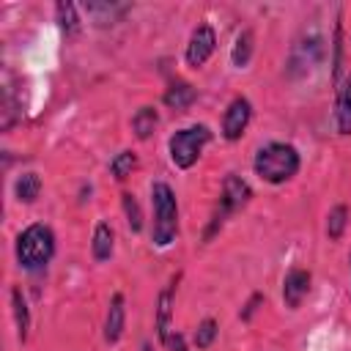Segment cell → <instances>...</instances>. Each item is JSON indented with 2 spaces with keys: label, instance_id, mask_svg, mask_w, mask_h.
<instances>
[{
  "label": "cell",
  "instance_id": "4fadbf2b",
  "mask_svg": "<svg viewBox=\"0 0 351 351\" xmlns=\"http://www.w3.org/2000/svg\"><path fill=\"white\" fill-rule=\"evenodd\" d=\"M38 195H41V176H38V173H33V170L19 173V176H16V181H14V197H16L19 203L30 206V203H36V200H38Z\"/></svg>",
  "mask_w": 351,
  "mask_h": 351
},
{
  "label": "cell",
  "instance_id": "5b68a950",
  "mask_svg": "<svg viewBox=\"0 0 351 351\" xmlns=\"http://www.w3.org/2000/svg\"><path fill=\"white\" fill-rule=\"evenodd\" d=\"M211 143V129L206 123H195V126H186V129H178L170 134L167 140V154H170V162L178 167V170H189L203 148Z\"/></svg>",
  "mask_w": 351,
  "mask_h": 351
},
{
  "label": "cell",
  "instance_id": "277c9868",
  "mask_svg": "<svg viewBox=\"0 0 351 351\" xmlns=\"http://www.w3.org/2000/svg\"><path fill=\"white\" fill-rule=\"evenodd\" d=\"M250 197H252V189H250V184H247L241 176H233V173L225 176L222 192H219L217 208H214V214H211V219H208V225H206L203 241H211V239L222 230V225L228 222V217L236 214L239 208H244V206L250 203Z\"/></svg>",
  "mask_w": 351,
  "mask_h": 351
},
{
  "label": "cell",
  "instance_id": "cb8c5ba5",
  "mask_svg": "<svg viewBox=\"0 0 351 351\" xmlns=\"http://www.w3.org/2000/svg\"><path fill=\"white\" fill-rule=\"evenodd\" d=\"M346 225H348V208H346V206H335V208L329 211V217H326V236H329L332 241H337V239L343 236Z\"/></svg>",
  "mask_w": 351,
  "mask_h": 351
},
{
  "label": "cell",
  "instance_id": "5bb4252c",
  "mask_svg": "<svg viewBox=\"0 0 351 351\" xmlns=\"http://www.w3.org/2000/svg\"><path fill=\"white\" fill-rule=\"evenodd\" d=\"M112 250H115V233H112V228L107 225V222H99L96 228H93V239H90V252H93V261H110V255H112Z\"/></svg>",
  "mask_w": 351,
  "mask_h": 351
},
{
  "label": "cell",
  "instance_id": "484cf974",
  "mask_svg": "<svg viewBox=\"0 0 351 351\" xmlns=\"http://www.w3.org/2000/svg\"><path fill=\"white\" fill-rule=\"evenodd\" d=\"M258 302H263V296H261V293H255V296H252V299H250V302H247V310H244V313H241V318H250V315H252V313H255V310H258V307H255V304H258Z\"/></svg>",
  "mask_w": 351,
  "mask_h": 351
},
{
  "label": "cell",
  "instance_id": "9a60e30c",
  "mask_svg": "<svg viewBox=\"0 0 351 351\" xmlns=\"http://www.w3.org/2000/svg\"><path fill=\"white\" fill-rule=\"evenodd\" d=\"M11 313H14V326H16V337L19 343L27 340V332H30V310H27V302H25V293L22 288H11Z\"/></svg>",
  "mask_w": 351,
  "mask_h": 351
},
{
  "label": "cell",
  "instance_id": "603a6c76",
  "mask_svg": "<svg viewBox=\"0 0 351 351\" xmlns=\"http://www.w3.org/2000/svg\"><path fill=\"white\" fill-rule=\"evenodd\" d=\"M217 332H219L217 321H214V318H203V321L197 324V329H195V337H192L195 348H197V351H206V348L217 340Z\"/></svg>",
  "mask_w": 351,
  "mask_h": 351
},
{
  "label": "cell",
  "instance_id": "3957f363",
  "mask_svg": "<svg viewBox=\"0 0 351 351\" xmlns=\"http://www.w3.org/2000/svg\"><path fill=\"white\" fill-rule=\"evenodd\" d=\"M151 206H154V222H151V241L156 247H170L178 236V203L176 192L165 181L151 184Z\"/></svg>",
  "mask_w": 351,
  "mask_h": 351
},
{
  "label": "cell",
  "instance_id": "8fae6325",
  "mask_svg": "<svg viewBox=\"0 0 351 351\" xmlns=\"http://www.w3.org/2000/svg\"><path fill=\"white\" fill-rule=\"evenodd\" d=\"M123 329H126V299L123 293H112L107 304V315H104V340L115 346L123 337Z\"/></svg>",
  "mask_w": 351,
  "mask_h": 351
},
{
  "label": "cell",
  "instance_id": "6da1fadb",
  "mask_svg": "<svg viewBox=\"0 0 351 351\" xmlns=\"http://www.w3.org/2000/svg\"><path fill=\"white\" fill-rule=\"evenodd\" d=\"M299 151L291 143H269L263 145L255 159H252V170L261 181L266 184H285L299 173Z\"/></svg>",
  "mask_w": 351,
  "mask_h": 351
},
{
  "label": "cell",
  "instance_id": "ffe728a7",
  "mask_svg": "<svg viewBox=\"0 0 351 351\" xmlns=\"http://www.w3.org/2000/svg\"><path fill=\"white\" fill-rule=\"evenodd\" d=\"M88 16L96 25H107V22H118V16L126 11V5H115V3H88L85 5Z\"/></svg>",
  "mask_w": 351,
  "mask_h": 351
},
{
  "label": "cell",
  "instance_id": "83f0119b",
  "mask_svg": "<svg viewBox=\"0 0 351 351\" xmlns=\"http://www.w3.org/2000/svg\"><path fill=\"white\" fill-rule=\"evenodd\" d=\"M348 261H351V258H348Z\"/></svg>",
  "mask_w": 351,
  "mask_h": 351
},
{
  "label": "cell",
  "instance_id": "2e32d148",
  "mask_svg": "<svg viewBox=\"0 0 351 351\" xmlns=\"http://www.w3.org/2000/svg\"><path fill=\"white\" fill-rule=\"evenodd\" d=\"M195 99H197V90H195L189 82H184V80L173 82V85L165 90V104H167L170 110H176V112H184Z\"/></svg>",
  "mask_w": 351,
  "mask_h": 351
},
{
  "label": "cell",
  "instance_id": "d6986e66",
  "mask_svg": "<svg viewBox=\"0 0 351 351\" xmlns=\"http://www.w3.org/2000/svg\"><path fill=\"white\" fill-rule=\"evenodd\" d=\"M55 19H58V27L71 38L80 33V16H77V5L74 3H58L55 5Z\"/></svg>",
  "mask_w": 351,
  "mask_h": 351
},
{
  "label": "cell",
  "instance_id": "ac0fdd59",
  "mask_svg": "<svg viewBox=\"0 0 351 351\" xmlns=\"http://www.w3.org/2000/svg\"><path fill=\"white\" fill-rule=\"evenodd\" d=\"M156 126H159V112H156V107H148V104H145V107H140V110L132 115V132H134L137 140H148Z\"/></svg>",
  "mask_w": 351,
  "mask_h": 351
},
{
  "label": "cell",
  "instance_id": "ba28073f",
  "mask_svg": "<svg viewBox=\"0 0 351 351\" xmlns=\"http://www.w3.org/2000/svg\"><path fill=\"white\" fill-rule=\"evenodd\" d=\"M324 60V38L321 36H307L304 41H299L296 47H293V55H291V71L296 74V71H307V69H313L315 63H321Z\"/></svg>",
  "mask_w": 351,
  "mask_h": 351
},
{
  "label": "cell",
  "instance_id": "30bf717a",
  "mask_svg": "<svg viewBox=\"0 0 351 351\" xmlns=\"http://www.w3.org/2000/svg\"><path fill=\"white\" fill-rule=\"evenodd\" d=\"M310 293V271L307 269H291L282 280V302L288 310H296L304 296Z\"/></svg>",
  "mask_w": 351,
  "mask_h": 351
},
{
  "label": "cell",
  "instance_id": "e0dca14e",
  "mask_svg": "<svg viewBox=\"0 0 351 351\" xmlns=\"http://www.w3.org/2000/svg\"><path fill=\"white\" fill-rule=\"evenodd\" d=\"M252 52H255V36H252L250 27H244V30L236 36L233 47H230V63H233L236 69H247V63L252 60Z\"/></svg>",
  "mask_w": 351,
  "mask_h": 351
},
{
  "label": "cell",
  "instance_id": "9c48e42d",
  "mask_svg": "<svg viewBox=\"0 0 351 351\" xmlns=\"http://www.w3.org/2000/svg\"><path fill=\"white\" fill-rule=\"evenodd\" d=\"M173 302H176V280L167 282L159 296H156V335H159V343L165 346L170 340V335L176 332L173 329Z\"/></svg>",
  "mask_w": 351,
  "mask_h": 351
},
{
  "label": "cell",
  "instance_id": "8992f818",
  "mask_svg": "<svg viewBox=\"0 0 351 351\" xmlns=\"http://www.w3.org/2000/svg\"><path fill=\"white\" fill-rule=\"evenodd\" d=\"M250 118H252V104H250V99H247V96H236V99L225 107V112H222V137L230 140V143L241 140V134H244L247 126H250Z\"/></svg>",
  "mask_w": 351,
  "mask_h": 351
},
{
  "label": "cell",
  "instance_id": "7c38bea8",
  "mask_svg": "<svg viewBox=\"0 0 351 351\" xmlns=\"http://www.w3.org/2000/svg\"><path fill=\"white\" fill-rule=\"evenodd\" d=\"M335 123L340 134H351V74L337 88V104H335Z\"/></svg>",
  "mask_w": 351,
  "mask_h": 351
},
{
  "label": "cell",
  "instance_id": "d4e9b609",
  "mask_svg": "<svg viewBox=\"0 0 351 351\" xmlns=\"http://www.w3.org/2000/svg\"><path fill=\"white\" fill-rule=\"evenodd\" d=\"M165 348H167V351H189L186 343H184V335H181V332H173L170 340L165 343Z\"/></svg>",
  "mask_w": 351,
  "mask_h": 351
},
{
  "label": "cell",
  "instance_id": "52a82bcc",
  "mask_svg": "<svg viewBox=\"0 0 351 351\" xmlns=\"http://www.w3.org/2000/svg\"><path fill=\"white\" fill-rule=\"evenodd\" d=\"M214 49H217V33H214V27L211 25H197L192 30L189 41H186L184 58H186V63L192 69H197V66H203L214 55Z\"/></svg>",
  "mask_w": 351,
  "mask_h": 351
},
{
  "label": "cell",
  "instance_id": "44dd1931",
  "mask_svg": "<svg viewBox=\"0 0 351 351\" xmlns=\"http://www.w3.org/2000/svg\"><path fill=\"white\" fill-rule=\"evenodd\" d=\"M134 170H137V154H134V151H121V154H115L112 162H110V176H112L115 181H126Z\"/></svg>",
  "mask_w": 351,
  "mask_h": 351
},
{
  "label": "cell",
  "instance_id": "7402d4cb",
  "mask_svg": "<svg viewBox=\"0 0 351 351\" xmlns=\"http://www.w3.org/2000/svg\"><path fill=\"white\" fill-rule=\"evenodd\" d=\"M121 206H123V214H126V225L129 230H143V211H140V203L132 192H123L121 195Z\"/></svg>",
  "mask_w": 351,
  "mask_h": 351
},
{
  "label": "cell",
  "instance_id": "7a4b0ae2",
  "mask_svg": "<svg viewBox=\"0 0 351 351\" xmlns=\"http://www.w3.org/2000/svg\"><path fill=\"white\" fill-rule=\"evenodd\" d=\"M14 252H16V263L25 271H41L55 258V233H52V228L44 225V222L27 225L16 236Z\"/></svg>",
  "mask_w": 351,
  "mask_h": 351
},
{
  "label": "cell",
  "instance_id": "4316f807",
  "mask_svg": "<svg viewBox=\"0 0 351 351\" xmlns=\"http://www.w3.org/2000/svg\"><path fill=\"white\" fill-rule=\"evenodd\" d=\"M140 351H154V348H151V343H143V348H140Z\"/></svg>",
  "mask_w": 351,
  "mask_h": 351
}]
</instances>
